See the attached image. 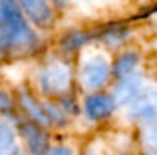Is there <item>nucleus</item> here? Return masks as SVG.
<instances>
[{
    "mask_svg": "<svg viewBox=\"0 0 157 155\" xmlns=\"http://www.w3.org/2000/svg\"><path fill=\"white\" fill-rule=\"evenodd\" d=\"M40 41L28 26L15 0H0V55H28Z\"/></svg>",
    "mask_w": 157,
    "mask_h": 155,
    "instance_id": "nucleus-1",
    "label": "nucleus"
},
{
    "mask_svg": "<svg viewBox=\"0 0 157 155\" xmlns=\"http://www.w3.org/2000/svg\"><path fill=\"white\" fill-rule=\"evenodd\" d=\"M40 84L49 94H63L70 87V70L63 62H52L43 68Z\"/></svg>",
    "mask_w": 157,
    "mask_h": 155,
    "instance_id": "nucleus-2",
    "label": "nucleus"
},
{
    "mask_svg": "<svg viewBox=\"0 0 157 155\" xmlns=\"http://www.w3.org/2000/svg\"><path fill=\"white\" fill-rule=\"evenodd\" d=\"M110 65L101 56L89 59L82 67V82L89 88H99L108 81Z\"/></svg>",
    "mask_w": 157,
    "mask_h": 155,
    "instance_id": "nucleus-3",
    "label": "nucleus"
},
{
    "mask_svg": "<svg viewBox=\"0 0 157 155\" xmlns=\"http://www.w3.org/2000/svg\"><path fill=\"white\" fill-rule=\"evenodd\" d=\"M130 108V116L136 120H153L157 117V90L139 93Z\"/></svg>",
    "mask_w": 157,
    "mask_h": 155,
    "instance_id": "nucleus-4",
    "label": "nucleus"
},
{
    "mask_svg": "<svg viewBox=\"0 0 157 155\" xmlns=\"http://www.w3.org/2000/svg\"><path fill=\"white\" fill-rule=\"evenodd\" d=\"M18 3L34 23L40 26H46L51 23L52 11L48 0H18Z\"/></svg>",
    "mask_w": 157,
    "mask_h": 155,
    "instance_id": "nucleus-5",
    "label": "nucleus"
},
{
    "mask_svg": "<svg viewBox=\"0 0 157 155\" xmlns=\"http://www.w3.org/2000/svg\"><path fill=\"white\" fill-rule=\"evenodd\" d=\"M114 105V98H110L107 94H93L86 101V114L92 120H101L111 114Z\"/></svg>",
    "mask_w": 157,
    "mask_h": 155,
    "instance_id": "nucleus-6",
    "label": "nucleus"
},
{
    "mask_svg": "<svg viewBox=\"0 0 157 155\" xmlns=\"http://www.w3.org/2000/svg\"><path fill=\"white\" fill-rule=\"evenodd\" d=\"M20 129L23 132V137L26 138L29 148L34 151V152H44L46 148H48V138L46 135L35 126V125H31V123H21L20 125Z\"/></svg>",
    "mask_w": 157,
    "mask_h": 155,
    "instance_id": "nucleus-7",
    "label": "nucleus"
},
{
    "mask_svg": "<svg viewBox=\"0 0 157 155\" xmlns=\"http://www.w3.org/2000/svg\"><path fill=\"white\" fill-rule=\"evenodd\" d=\"M139 93H140V81H139V78H128L117 87L116 94H114V101L117 103L131 102Z\"/></svg>",
    "mask_w": 157,
    "mask_h": 155,
    "instance_id": "nucleus-8",
    "label": "nucleus"
},
{
    "mask_svg": "<svg viewBox=\"0 0 157 155\" xmlns=\"http://www.w3.org/2000/svg\"><path fill=\"white\" fill-rule=\"evenodd\" d=\"M21 103H23L25 109L29 113V116H31L34 120H37L38 123H49V122H51L48 113H46L43 108H40V106L37 105V102H35L31 96L21 94Z\"/></svg>",
    "mask_w": 157,
    "mask_h": 155,
    "instance_id": "nucleus-9",
    "label": "nucleus"
},
{
    "mask_svg": "<svg viewBox=\"0 0 157 155\" xmlns=\"http://www.w3.org/2000/svg\"><path fill=\"white\" fill-rule=\"evenodd\" d=\"M15 151V137L8 123L0 120V154H11Z\"/></svg>",
    "mask_w": 157,
    "mask_h": 155,
    "instance_id": "nucleus-10",
    "label": "nucleus"
},
{
    "mask_svg": "<svg viewBox=\"0 0 157 155\" xmlns=\"http://www.w3.org/2000/svg\"><path fill=\"white\" fill-rule=\"evenodd\" d=\"M136 64H137V56L136 55H133V53L122 55L117 59L116 65H114V73L117 76H121V78H125V76H128L133 72V68L136 67Z\"/></svg>",
    "mask_w": 157,
    "mask_h": 155,
    "instance_id": "nucleus-11",
    "label": "nucleus"
},
{
    "mask_svg": "<svg viewBox=\"0 0 157 155\" xmlns=\"http://www.w3.org/2000/svg\"><path fill=\"white\" fill-rule=\"evenodd\" d=\"M0 111L2 113H11L12 111V106H11V101L6 98L5 93H0Z\"/></svg>",
    "mask_w": 157,
    "mask_h": 155,
    "instance_id": "nucleus-12",
    "label": "nucleus"
},
{
    "mask_svg": "<svg viewBox=\"0 0 157 155\" xmlns=\"http://www.w3.org/2000/svg\"><path fill=\"white\" fill-rule=\"evenodd\" d=\"M147 138H148V142H150L151 145H157V123L153 126V128L148 129V132H147Z\"/></svg>",
    "mask_w": 157,
    "mask_h": 155,
    "instance_id": "nucleus-13",
    "label": "nucleus"
}]
</instances>
